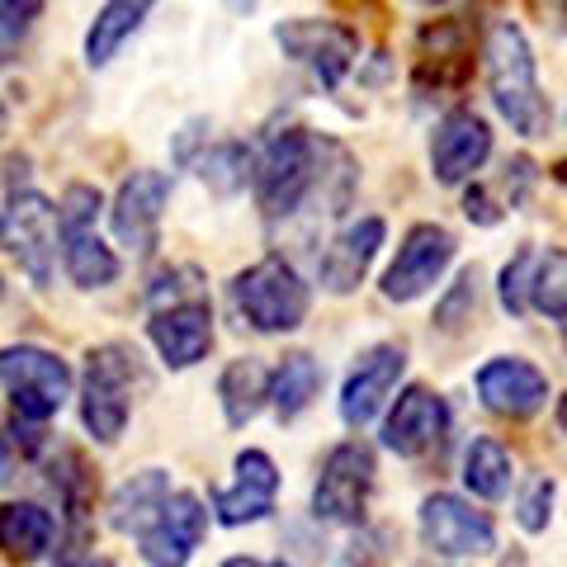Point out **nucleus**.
<instances>
[{"instance_id": "1", "label": "nucleus", "mask_w": 567, "mask_h": 567, "mask_svg": "<svg viewBox=\"0 0 567 567\" xmlns=\"http://www.w3.org/2000/svg\"><path fill=\"white\" fill-rule=\"evenodd\" d=\"M251 185L265 223H289L312 194L327 199V213H341L360 185V166L341 142L317 137L308 128H279L256 156Z\"/></svg>"}, {"instance_id": "2", "label": "nucleus", "mask_w": 567, "mask_h": 567, "mask_svg": "<svg viewBox=\"0 0 567 567\" xmlns=\"http://www.w3.org/2000/svg\"><path fill=\"white\" fill-rule=\"evenodd\" d=\"M487 91L496 114L511 123V133L520 137H548L554 128V110L539 85L535 48H529L525 29L516 20H502L487 33Z\"/></svg>"}, {"instance_id": "3", "label": "nucleus", "mask_w": 567, "mask_h": 567, "mask_svg": "<svg viewBox=\"0 0 567 567\" xmlns=\"http://www.w3.org/2000/svg\"><path fill=\"white\" fill-rule=\"evenodd\" d=\"M133 388H147V374H142V354L128 341H104L85 354L81 421L100 445H118L133 416Z\"/></svg>"}, {"instance_id": "4", "label": "nucleus", "mask_w": 567, "mask_h": 567, "mask_svg": "<svg viewBox=\"0 0 567 567\" xmlns=\"http://www.w3.org/2000/svg\"><path fill=\"white\" fill-rule=\"evenodd\" d=\"M233 303L246 317V327H256L265 336H284L308 322L312 289L284 256H265L233 279Z\"/></svg>"}, {"instance_id": "5", "label": "nucleus", "mask_w": 567, "mask_h": 567, "mask_svg": "<svg viewBox=\"0 0 567 567\" xmlns=\"http://www.w3.org/2000/svg\"><path fill=\"white\" fill-rule=\"evenodd\" d=\"M100 189L95 185H66V194L58 199V237H62V265L66 279L76 289H110L118 279V256L100 241L95 218H100Z\"/></svg>"}, {"instance_id": "6", "label": "nucleus", "mask_w": 567, "mask_h": 567, "mask_svg": "<svg viewBox=\"0 0 567 567\" xmlns=\"http://www.w3.org/2000/svg\"><path fill=\"white\" fill-rule=\"evenodd\" d=\"M0 388L14 402V416L43 425L71 398V364L43 346H6L0 350Z\"/></svg>"}, {"instance_id": "7", "label": "nucleus", "mask_w": 567, "mask_h": 567, "mask_svg": "<svg viewBox=\"0 0 567 567\" xmlns=\"http://www.w3.org/2000/svg\"><path fill=\"white\" fill-rule=\"evenodd\" d=\"M275 43L289 62L308 66L322 91H341V81L360 66V33H354L350 24H341V20H312V14L279 20Z\"/></svg>"}, {"instance_id": "8", "label": "nucleus", "mask_w": 567, "mask_h": 567, "mask_svg": "<svg viewBox=\"0 0 567 567\" xmlns=\"http://www.w3.org/2000/svg\"><path fill=\"white\" fill-rule=\"evenodd\" d=\"M374 450L364 440H346L327 454L322 473H317V487H312V516L327 520V525H360L364 520V506H369V492H374Z\"/></svg>"}, {"instance_id": "9", "label": "nucleus", "mask_w": 567, "mask_h": 567, "mask_svg": "<svg viewBox=\"0 0 567 567\" xmlns=\"http://www.w3.org/2000/svg\"><path fill=\"white\" fill-rule=\"evenodd\" d=\"M0 246L20 260V270L48 289L52 265H58V208L39 189H14L0 208Z\"/></svg>"}, {"instance_id": "10", "label": "nucleus", "mask_w": 567, "mask_h": 567, "mask_svg": "<svg viewBox=\"0 0 567 567\" xmlns=\"http://www.w3.org/2000/svg\"><path fill=\"white\" fill-rule=\"evenodd\" d=\"M454 251H458V241H454L450 227H440V223L406 227L398 256L383 270V284H379L383 298L388 303H416V298H425L440 279H445V270L454 265Z\"/></svg>"}, {"instance_id": "11", "label": "nucleus", "mask_w": 567, "mask_h": 567, "mask_svg": "<svg viewBox=\"0 0 567 567\" xmlns=\"http://www.w3.org/2000/svg\"><path fill=\"white\" fill-rule=\"evenodd\" d=\"M421 539L440 558H487L496 548V525L487 511H477L473 502L454 492H431L416 511Z\"/></svg>"}, {"instance_id": "12", "label": "nucleus", "mask_w": 567, "mask_h": 567, "mask_svg": "<svg viewBox=\"0 0 567 567\" xmlns=\"http://www.w3.org/2000/svg\"><path fill=\"white\" fill-rule=\"evenodd\" d=\"M166 204H171V175L166 171H152V166L133 171L128 181L118 185L114 208H110V223H114L118 246H128L133 256H152L156 241H162Z\"/></svg>"}, {"instance_id": "13", "label": "nucleus", "mask_w": 567, "mask_h": 567, "mask_svg": "<svg viewBox=\"0 0 567 567\" xmlns=\"http://www.w3.org/2000/svg\"><path fill=\"white\" fill-rule=\"evenodd\" d=\"M402 374H406V346H398V341H379L354 360L350 379L341 388V421L350 431H364V425L383 412V402L393 398Z\"/></svg>"}, {"instance_id": "14", "label": "nucleus", "mask_w": 567, "mask_h": 567, "mask_svg": "<svg viewBox=\"0 0 567 567\" xmlns=\"http://www.w3.org/2000/svg\"><path fill=\"white\" fill-rule=\"evenodd\" d=\"M208 535V511L194 492H171L166 506L156 511V520L137 535V554L147 567H185L189 554Z\"/></svg>"}, {"instance_id": "15", "label": "nucleus", "mask_w": 567, "mask_h": 567, "mask_svg": "<svg viewBox=\"0 0 567 567\" xmlns=\"http://www.w3.org/2000/svg\"><path fill=\"white\" fill-rule=\"evenodd\" d=\"M477 402L492 416L529 421L548 402V374L539 364L520 360V354H496V360L477 369Z\"/></svg>"}, {"instance_id": "16", "label": "nucleus", "mask_w": 567, "mask_h": 567, "mask_svg": "<svg viewBox=\"0 0 567 567\" xmlns=\"http://www.w3.org/2000/svg\"><path fill=\"white\" fill-rule=\"evenodd\" d=\"M492 156V128L483 114L450 110L431 133V175L435 185H464Z\"/></svg>"}, {"instance_id": "17", "label": "nucleus", "mask_w": 567, "mask_h": 567, "mask_svg": "<svg viewBox=\"0 0 567 567\" xmlns=\"http://www.w3.org/2000/svg\"><path fill=\"white\" fill-rule=\"evenodd\" d=\"M445 431H450V402L440 398L435 388L412 383L398 393L393 412L383 421V445L402 458H421L445 440Z\"/></svg>"}, {"instance_id": "18", "label": "nucleus", "mask_w": 567, "mask_h": 567, "mask_svg": "<svg viewBox=\"0 0 567 567\" xmlns=\"http://www.w3.org/2000/svg\"><path fill=\"white\" fill-rule=\"evenodd\" d=\"M383 241H388V223L379 218V213H369V218L346 223L341 233H336V237L327 241L322 260H317V279H322V289H327V293H336V298L354 293V289L364 284L369 265L379 260Z\"/></svg>"}, {"instance_id": "19", "label": "nucleus", "mask_w": 567, "mask_h": 567, "mask_svg": "<svg viewBox=\"0 0 567 567\" xmlns=\"http://www.w3.org/2000/svg\"><path fill=\"white\" fill-rule=\"evenodd\" d=\"M147 336L166 369H194L213 350V308L204 298H181L171 308H156Z\"/></svg>"}, {"instance_id": "20", "label": "nucleus", "mask_w": 567, "mask_h": 567, "mask_svg": "<svg viewBox=\"0 0 567 567\" xmlns=\"http://www.w3.org/2000/svg\"><path fill=\"white\" fill-rule=\"evenodd\" d=\"M237 477L233 487H218L213 492V511H218L223 525H256L275 511V496H279V468L265 450H241L237 454Z\"/></svg>"}, {"instance_id": "21", "label": "nucleus", "mask_w": 567, "mask_h": 567, "mask_svg": "<svg viewBox=\"0 0 567 567\" xmlns=\"http://www.w3.org/2000/svg\"><path fill=\"white\" fill-rule=\"evenodd\" d=\"M473 71V33L464 20H435L421 29L416 85L435 76V91H458Z\"/></svg>"}, {"instance_id": "22", "label": "nucleus", "mask_w": 567, "mask_h": 567, "mask_svg": "<svg viewBox=\"0 0 567 567\" xmlns=\"http://www.w3.org/2000/svg\"><path fill=\"white\" fill-rule=\"evenodd\" d=\"M152 6L156 0H104V6L95 10L91 29H85V66H95V71L110 66L123 52V43L147 24Z\"/></svg>"}, {"instance_id": "23", "label": "nucleus", "mask_w": 567, "mask_h": 567, "mask_svg": "<svg viewBox=\"0 0 567 567\" xmlns=\"http://www.w3.org/2000/svg\"><path fill=\"white\" fill-rule=\"evenodd\" d=\"M218 402H223V416L227 425H251L260 412H265V402H270V369H265L256 354H241V360H233L223 369V379H218Z\"/></svg>"}, {"instance_id": "24", "label": "nucleus", "mask_w": 567, "mask_h": 567, "mask_svg": "<svg viewBox=\"0 0 567 567\" xmlns=\"http://www.w3.org/2000/svg\"><path fill=\"white\" fill-rule=\"evenodd\" d=\"M317 393H322V364H317L308 350L284 354L279 369H270V406L284 425L303 416L317 402Z\"/></svg>"}, {"instance_id": "25", "label": "nucleus", "mask_w": 567, "mask_h": 567, "mask_svg": "<svg viewBox=\"0 0 567 567\" xmlns=\"http://www.w3.org/2000/svg\"><path fill=\"white\" fill-rule=\"evenodd\" d=\"M52 539H58V520L39 502H6L0 506V548L20 563L43 558Z\"/></svg>"}, {"instance_id": "26", "label": "nucleus", "mask_w": 567, "mask_h": 567, "mask_svg": "<svg viewBox=\"0 0 567 567\" xmlns=\"http://www.w3.org/2000/svg\"><path fill=\"white\" fill-rule=\"evenodd\" d=\"M166 496H171V477H166L162 468L133 473L128 483L114 492V502H110V525L118 529V535H142V529L156 520V511L166 506Z\"/></svg>"}, {"instance_id": "27", "label": "nucleus", "mask_w": 567, "mask_h": 567, "mask_svg": "<svg viewBox=\"0 0 567 567\" xmlns=\"http://www.w3.org/2000/svg\"><path fill=\"white\" fill-rule=\"evenodd\" d=\"M194 171H199V181L208 185V194H218V199H233L251 185L256 175V152L246 147V142H213L204 156H194Z\"/></svg>"}, {"instance_id": "28", "label": "nucleus", "mask_w": 567, "mask_h": 567, "mask_svg": "<svg viewBox=\"0 0 567 567\" xmlns=\"http://www.w3.org/2000/svg\"><path fill=\"white\" fill-rule=\"evenodd\" d=\"M511 477H516V464H511V454L496 445V440L477 435L473 445L464 450V487L473 496H483V502H502L511 492Z\"/></svg>"}, {"instance_id": "29", "label": "nucleus", "mask_w": 567, "mask_h": 567, "mask_svg": "<svg viewBox=\"0 0 567 567\" xmlns=\"http://www.w3.org/2000/svg\"><path fill=\"white\" fill-rule=\"evenodd\" d=\"M529 308H539L548 322L567 327V251H544L529 275Z\"/></svg>"}, {"instance_id": "30", "label": "nucleus", "mask_w": 567, "mask_h": 567, "mask_svg": "<svg viewBox=\"0 0 567 567\" xmlns=\"http://www.w3.org/2000/svg\"><path fill=\"white\" fill-rule=\"evenodd\" d=\"M535 260H539L535 246H520V251L502 265V284H496V293H502V308L511 317L529 312V275H535Z\"/></svg>"}, {"instance_id": "31", "label": "nucleus", "mask_w": 567, "mask_h": 567, "mask_svg": "<svg viewBox=\"0 0 567 567\" xmlns=\"http://www.w3.org/2000/svg\"><path fill=\"white\" fill-rule=\"evenodd\" d=\"M554 502H558L554 477H535V483H525L520 502H516V520H520L525 535H544L548 520H554Z\"/></svg>"}, {"instance_id": "32", "label": "nucleus", "mask_w": 567, "mask_h": 567, "mask_svg": "<svg viewBox=\"0 0 567 567\" xmlns=\"http://www.w3.org/2000/svg\"><path fill=\"white\" fill-rule=\"evenodd\" d=\"M473 312H477V270L468 265V270L458 275V284L450 289V298H445V303H440L435 322L445 327V331H458L464 322H473Z\"/></svg>"}, {"instance_id": "33", "label": "nucleus", "mask_w": 567, "mask_h": 567, "mask_svg": "<svg viewBox=\"0 0 567 567\" xmlns=\"http://www.w3.org/2000/svg\"><path fill=\"white\" fill-rule=\"evenodd\" d=\"M39 14V6H20V0H0V62L29 33V20Z\"/></svg>"}, {"instance_id": "34", "label": "nucleus", "mask_w": 567, "mask_h": 567, "mask_svg": "<svg viewBox=\"0 0 567 567\" xmlns=\"http://www.w3.org/2000/svg\"><path fill=\"white\" fill-rule=\"evenodd\" d=\"M464 213H468V223H477V227H496V223H502V204H496L492 189H483V185H473L464 194Z\"/></svg>"}, {"instance_id": "35", "label": "nucleus", "mask_w": 567, "mask_h": 567, "mask_svg": "<svg viewBox=\"0 0 567 567\" xmlns=\"http://www.w3.org/2000/svg\"><path fill=\"white\" fill-rule=\"evenodd\" d=\"M204 128H208V118H194V123H185L181 142H175V162H194V142H199V137H208Z\"/></svg>"}, {"instance_id": "36", "label": "nucleus", "mask_w": 567, "mask_h": 567, "mask_svg": "<svg viewBox=\"0 0 567 567\" xmlns=\"http://www.w3.org/2000/svg\"><path fill=\"white\" fill-rule=\"evenodd\" d=\"M223 567H289V563H275V558H227Z\"/></svg>"}, {"instance_id": "37", "label": "nucleus", "mask_w": 567, "mask_h": 567, "mask_svg": "<svg viewBox=\"0 0 567 567\" xmlns=\"http://www.w3.org/2000/svg\"><path fill=\"white\" fill-rule=\"evenodd\" d=\"M62 567H114L110 558H95V554H85V558H66Z\"/></svg>"}, {"instance_id": "38", "label": "nucleus", "mask_w": 567, "mask_h": 567, "mask_svg": "<svg viewBox=\"0 0 567 567\" xmlns=\"http://www.w3.org/2000/svg\"><path fill=\"white\" fill-rule=\"evenodd\" d=\"M6 477H10V440L0 435V483H6Z\"/></svg>"}, {"instance_id": "39", "label": "nucleus", "mask_w": 567, "mask_h": 567, "mask_svg": "<svg viewBox=\"0 0 567 567\" xmlns=\"http://www.w3.org/2000/svg\"><path fill=\"white\" fill-rule=\"evenodd\" d=\"M544 6L558 14V24H567V0H544Z\"/></svg>"}, {"instance_id": "40", "label": "nucleus", "mask_w": 567, "mask_h": 567, "mask_svg": "<svg viewBox=\"0 0 567 567\" xmlns=\"http://www.w3.org/2000/svg\"><path fill=\"white\" fill-rule=\"evenodd\" d=\"M554 181H558V185H567V156H563V162L554 166Z\"/></svg>"}, {"instance_id": "41", "label": "nucleus", "mask_w": 567, "mask_h": 567, "mask_svg": "<svg viewBox=\"0 0 567 567\" xmlns=\"http://www.w3.org/2000/svg\"><path fill=\"white\" fill-rule=\"evenodd\" d=\"M558 425H563V435H567V393H563V402H558Z\"/></svg>"}, {"instance_id": "42", "label": "nucleus", "mask_w": 567, "mask_h": 567, "mask_svg": "<svg viewBox=\"0 0 567 567\" xmlns=\"http://www.w3.org/2000/svg\"><path fill=\"white\" fill-rule=\"evenodd\" d=\"M227 6H233V10H256L260 0H227Z\"/></svg>"}, {"instance_id": "43", "label": "nucleus", "mask_w": 567, "mask_h": 567, "mask_svg": "<svg viewBox=\"0 0 567 567\" xmlns=\"http://www.w3.org/2000/svg\"><path fill=\"white\" fill-rule=\"evenodd\" d=\"M0 128H6V110H0Z\"/></svg>"}, {"instance_id": "44", "label": "nucleus", "mask_w": 567, "mask_h": 567, "mask_svg": "<svg viewBox=\"0 0 567 567\" xmlns=\"http://www.w3.org/2000/svg\"><path fill=\"white\" fill-rule=\"evenodd\" d=\"M435 6H445V0H435Z\"/></svg>"}]
</instances>
